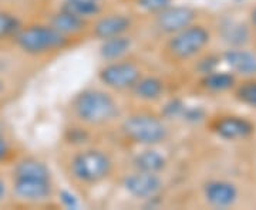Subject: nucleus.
<instances>
[{
    "instance_id": "obj_16",
    "label": "nucleus",
    "mask_w": 256,
    "mask_h": 210,
    "mask_svg": "<svg viewBox=\"0 0 256 210\" xmlns=\"http://www.w3.org/2000/svg\"><path fill=\"white\" fill-rule=\"evenodd\" d=\"M236 75L230 71H210L201 77V87L205 91L212 92V94H220L226 92L229 90H234L236 85Z\"/></svg>"
},
{
    "instance_id": "obj_15",
    "label": "nucleus",
    "mask_w": 256,
    "mask_h": 210,
    "mask_svg": "<svg viewBox=\"0 0 256 210\" xmlns=\"http://www.w3.org/2000/svg\"><path fill=\"white\" fill-rule=\"evenodd\" d=\"M164 81L154 75H146V77L141 75L140 80L131 88L134 97H137L138 100L141 101H146V102L160 100L164 94Z\"/></svg>"
},
{
    "instance_id": "obj_28",
    "label": "nucleus",
    "mask_w": 256,
    "mask_h": 210,
    "mask_svg": "<svg viewBox=\"0 0 256 210\" xmlns=\"http://www.w3.org/2000/svg\"><path fill=\"white\" fill-rule=\"evenodd\" d=\"M249 23H250V27L256 30V6L249 13Z\"/></svg>"
},
{
    "instance_id": "obj_6",
    "label": "nucleus",
    "mask_w": 256,
    "mask_h": 210,
    "mask_svg": "<svg viewBox=\"0 0 256 210\" xmlns=\"http://www.w3.org/2000/svg\"><path fill=\"white\" fill-rule=\"evenodd\" d=\"M141 75H142L141 70L136 63L124 61V60L108 61L98 71L100 81L106 87L117 90V91L131 90Z\"/></svg>"
},
{
    "instance_id": "obj_11",
    "label": "nucleus",
    "mask_w": 256,
    "mask_h": 210,
    "mask_svg": "<svg viewBox=\"0 0 256 210\" xmlns=\"http://www.w3.org/2000/svg\"><path fill=\"white\" fill-rule=\"evenodd\" d=\"M220 58L228 65L230 73L244 78L256 77V53L246 47H228Z\"/></svg>"
},
{
    "instance_id": "obj_29",
    "label": "nucleus",
    "mask_w": 256,
    "mask_h": 210,
    "mask_svg": "<svg viewBox=\"0 0 256 210\" xmlns=\"http://www.w3.org/2000/svg\"><path fill=\"white\" fill-rule=\"evenodd\" d=\"M4 193H6V185H4V182L0 179V202L3 201V198H4Z\"/></svg>"
},
{
    "instance_id": "obj_21",
    "label": "nucleus",
    "mask_w": 256,
    "mask_h": 210,
    "mask_svg": "<svg viewBox=\"0 0 256 210\" xmlns=\"http://www.w3.org/2000/svg\"><path fill=\"white\" fill-rule=\"evenodd\" d=\"M234 97L244 105L256 108V77H248L236 82L234 88Z\"/></svg>"
},
{
    "instance_id": "obj_12",
    "label": "nucleus",
    "mask_w": 256,
    "mask_h": 210,
    "mask_svg": "<svg viewBox=\"0 0 256 210\" xmlns=\"http://www.w3.org/2000/svg\"><path fill=\"white\" fill-rule=\"evenodd\" d=\"M13 193L18 201L43 202L52 196L53 186L50 179L13 178Z\"/></svg>"
},
{
    "instance_id": "obj_26",
    "label": "nucleus",
    "mask_w": 256,
    "mask_h": 210,
    "mask_svg": "<svg viewBox=\"0 0 256 210\" xmlns=\"http://www.w3.org/2000/svg\"><path fill=\"white\" fill-rule=\"evenodd\" d=\"M60 201L68 209H76L78 206V202L76 199V196H74L73 193L67 192V191H63V192L60 193Z\"/></svg>"
},
{
    "instance_id": "obj_7",
    "label": "nucleus",
    "mask_w": 256,
    "mask_h": 210,
    "mask_svg": "<svg viewBox=\"0 0 256 210\" xmlns=\"http://www.w3.org/2000/svg\"><path fill=\"white\" fill-rule=\"evenodd\" d=\"M212 132L224 141H245L255 134V124L240 115H220L210 124Z\"/></svg>"
},
{
    "instance_id": "obj_5",
    "label": "nucleus",
    "mask_w": 256,
    "mask_h": 210,
    "mask_svg": "<svg viewBox=\"0 0 256 210\" xmlns=\"http://www.w3.org/2000/svg\"><path fill=\"white\" fill-rule=\"evenodd\" d=\"M210 41V30L202 24L194 23L181 31L171 34L166 43V50L172 58L184 61L201 54Z\"/></svg>"
},
{
    "instance_id": "obj_17",
    "label": "nucleus",
    "mask_w": 256,
    "mask_h": 210,
    "mask_svg": "<svg viewBox=\"0 0 256 210\" xmlns=\"http://www.w3.org/2000/svg\"><path fill=\"white\" fill-rule=\"evenodd\" d=\"M48 24L52 27H54L58 33L68 37L82 33V30L86 28V26H87V20L77 17V16H74L72 13L60 9L50 17V23Z\"/></svg>"
},
{
    "instance_id": "obj_8",
    "label": "nucleus",
    "mask_w": 256,
    "mask_h": 210,
    "mask_svg": "<svg viewBox=\"0 0 256 210\" xmlns=\"http://www.w3.org/2000/svg\"><path fill=\"white\" fill-rule=\"evenodd\" d=\"M196 10L191 6H168L156 14V27L164 34H174L194 24Z\"/></svg>"
},
{
    "instance_id": "obj_1",
    "label": "nucleus",
    "mask_w": 256,
    "mask_h": 210,
    "mask_svg": "<svg viewBox=\"0 0 256 210\" xmlns=\"http://www.w3.org/2000/svg\"><path fill=\"white\" fill-rule=\"evenodd\" d=\"M76 117L88 125H104L117 118L120 108L117 101L108 92L87 88L76 95L73 101Z\"/></svg>"
},
{
    "instance_id": "obj_22",
    "label": "nucleus",
    "mask_w": 256,
    "mask_h": 210,
    "mask_svg": "<svg viewBox=\"0 0 256 210\" xmlns=\"http://www.w3.org/2000/svg\"><path fill=\"white\" fill-rule=\"evenodd\" d=\"M60 9L66 10L77 17L87 20L94 16H98L101 11V6L100 1H67V0H64L63 6Z\"/></svg>"
},
{
    "instance_id": "obj_20",
    "label": "nucleus",
    "mask_w": 256,
    "mask_h": 210,
    "mask_svg": "<svg viewBox=\"0 0 256 210\" xmlns=\"http://www.w3.org/2000/svg\"><path fill=\"white\" fill-rule=\"evenodd\" d=\"M13 178H32V179H52L47 165L34 158L22 159L13 169Z\"/></svg>"
},
{
    "instance_id": "obj_18",
    "label": "nucleus",
    "mask_w": 256,
    "mask_h": 210,
    "mask_svg": "<svg viewBox=\"0 0 256 210\" xmlns=\"http://www.w3.org/2000/svg\"><path fill=\"white\" fill-rule=\"evenodd\" d=\"M132 46L131 38L127 37L126 34L121 36L110 37V38H104L101 40L100 44V57L104 61H117L121 60L124 55L130 51V48Z\"/></svg>"
},
{
    "instance_id": "obj_25",
    "label": "nucleus",
    "mask_w": 256,
    "mask_h": 210,
    "mask_svg": "<svg viewBox=\"0 0 256 210\" xmlns=\"http://www.w3.org/2000/svg\"><path fill=\"white\" fill-rule=\"evenodd\" d=\"M220 61H222L220 55H205L202 60L198 61L196 68H198V71H200L202 75H205V74L210 73V71H215V70L218 68V65L220 64Z\"/></svg>"
},
{
    "instance_id": "obj_10",
    "label": "nucleus",
    "mask_w": 256,
    "mask_h": 210,
    "mask_svg": "<svg viewBox=\"0 0 256 210\" xmlns=\"http://www.w3.org/2000/svg\"><path fill=\"white\" fill-rule=\"evenodd\" d=\"M202 193L206 203L215 209L232 208L239 198L236 185L225 179H210L204 183Z\"/></svg>"
},
{
    "instance_id": "obj_4",
    "label": "nucleus",
    "mask_w": 256,
    "mask_h": 210,
    "mask_svg": "<svg viewBox=\"0 0 256 210\" xmlns=\"http://www.w3.org/2000/svg\"><path fill=\"white\" fill-rule=\"evenodd\" d=\"M112 169L110 156L100 149L77 152L70 161V172L74 179L87 185H96L107 179Z\"/></svg>"
},
{
    "instance_id": "obj_13",
    "label": "nucleus",
    "mask_w": 256,
    "mask_h": 210,
    "mask_svg": "<svg viewBox=\"0 0 256 210\" xmlns=\"http://www.w3.org/2000/svg\"><path fill=\"white\" fill-rule=\"evenodd\" d=\"M131 18L121 14V13H112L100 17L92 26V36L104 40V38H110V37L121 36L126 34L128 30L131 28Z\"/></svg>"
},
{
    "instance_id": "obj_30",
    "label": "nucleus",
    "mask_w": 256,
    "mask_h": 210,
    "mask_svg": "<svg viewBox=\"0 0 256 210\" xmlns=\"http://www.w3.org/2000/svg\"><path fill=\"white\" fill-rule=\"evenodd\" d=\"M67 1H100V0H67Z\"/></svg>"
},
{
    "instance_id": "obj_19",
    "label": "nucleus",
    "mask_w": 256,
    "mask_h": 210,
    "mask_svg": "<svg viewBox=\"0 0 256 210\" xmlns=\"http://www.w3.org/2000/svg\"><path fill=\"white\" fill-rule=\"evenodd\" d=\"M132 165H134L136 171L148 172V174H160L166 166V159L158 151L146 149L134 156Z\"/></svg>"
},
{
    "instance_id": "obj_27",
    "label": "nucleus",
    "mask_w": 256,
    "mask_h": 210,
    "mask_svg": "<svg viewBox=\"0 0 256 210\" xmlns=\"http://www.w3.org/2000/svg\"><path fill=\"white\" fill-rule=\"evenodd\" d=\"M10 154V146L8 144V141L4 138L0 137V164L4 162L8 159V156Z\"/></svg>"
},
{
    "instance_id": "obj_14",
    "label": "nucleus",
    "mask_w": 256,
    "mask_h": 210,
    "mask_svg": "<svg viewBox=\"0 0 256 210\" xmlns=\"http://www.w3.org/2000/svg\"><path fill=\"white\" fill-rule=\"evenodd\" d=\"M220 36L228 47H245L250 41L252 31L244 21L225 18L220 24Z\"/></svg>"
},
{
    "instance_id": "obj_24",
    "label": "nucleus",
    "mask_w": 256,
    "mask_h": 210,
    "mask_svg": "<svg viewBox=\"0 0 256 210\" xmlns=\"http://www.w3.org/2000/svg\"><path fill=\"white\" fill-rule=\"evenodd\" d=\"M140 9L146 10L148 13H160L161 10L166 9L172 4V0H137Z\"/></svg>"
},
{
    "instance_id": "obj_3",
    "label": "nucleus",
    "mask_w": 256,
    "mask_h": 210,
    "mask_svg": "<svg viewBox=\"0 0 256 210\" xmlns=\"http://www.w3.org/2000/svg\"><path fill=\"white\" fill-rule=\"evenodd\" d=\"M121 131L131 142L144 146L158 145L168 137L164 121L146 112H137L127 117L122 121Z\"/></svg>"
},
{
    "instance_id": "obj_2",
    "label": "nucleus",
    "mask_w": 256,
    "mask_h": 210,
    "mask_svg": "<svg viewBox=\"0 0 256 210\" xmlns=\"http://www.w3.org/2000/svg\"><path fill=\"white\" fill-rule=\"evenodd\" d=\"M14 43L26 54L40 55L63 48L67 44V37L50 24H30L18 30Z\"/></svg>"
},
{
    "instance_id": "obj_31",
    "label": "nucleus",
    "mask_w": 256,
    "mask_h": 210,
    "mask_svg": "<svg viewBox=\"0 0 256 210\" xmlns=\"http://www.w3.org/2000/svg\"><path fill=\"white\" fill-rule=\"evenodd\" d=\"M0 90H2V82H0Z\"/></svg>"
},
{
    "instance_id": "obj_9",
    "label": "nucleus",
    "mask_w": 256,
    "mask_h": 210,
    "mask_svg": "<svg viewBox=\"0 0 256 210\" xmlns=\"http://www.w3.org/2000/svg\"><path fill=\"white\" fill-rule=\"evenodd\" d=\"M122 186L128 195L137 199H154L162 191L164 182L158 174L136 171L122 179Z\"/></svg>"
},
{
    "instance_id": "obj_23",
    "label": "nucleus",
    "mask_w": 256,
    "mask_h": 210,
    "mask_svg": "<svg viewBox=\"0 0 256 210\" xmlns=\"http://www.w3.org/2000/svg\"><path fill=\"white\" fill-rule=\"evenodd\" d=\"M22 27L20 20L14 14L0 10V38H14Z\"/></svg>"
}]
</instances>
